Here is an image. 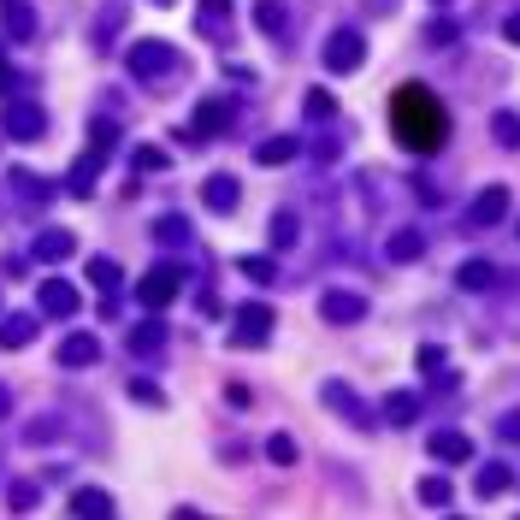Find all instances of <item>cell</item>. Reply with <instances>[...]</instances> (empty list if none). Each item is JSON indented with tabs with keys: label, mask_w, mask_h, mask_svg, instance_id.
I'll return each instance as SVG.
<instances>
[{
	"label": "cell",
	"mask_w": 520,
	"mask_h": 520,
	"mask_svg": "<svg viewBox=\"0 0 520 520\" xmlns=\"http://www.w3.org/2000/svg\"><path fill=\"white\" fill-rule=\"evenodd\" d=\"M71 249H77V243H71L65 231H48V237L36 243V255H42V260H65V255H71Z\"/></svg>",
	"instance_id": "44dd1931"
},
{
	"label": "cell",
	"mask_w": 520,
	"mask_h": 520,
	"mask_svg": "<svg viewBox=\"0 0 520 520\" xmlns=\"http://www.w3.org/2000/svg\"><path fill=\"white\" fill-rule=\"evenodd\" d=\"M42 314H54V320H71V314H77V284H65V278H48V284H42Z\"/></svg>",
	"instance_id": "ba28073f"
},
{
	"label": "cell",
	"mask_w": 520,
	"mask_h": 520,
	"mask_svg": "<svg viewBox=\"0 0 520 520\" xmlns=\"http://www.w3.org/2000/svg\"><path fill=\"white\" fill-rule=\"evenodd\" d=\"M290 237H296V213H278L272 219V249H290Z\"/></svg>",
	"instance_id": "4316f807"
},
{
	"label": "cell",
	"mask_w": 520,
	"mask_h": 520,
	"mask_svg": "<svg viewBox=\"0 0 520 520\" xmlns=\"http://www.w3.org/2000/svg\"><path fill=\"white\" fill-rule=\"evenodd\" d=\"M438 6H444V0H438Z\"/></svg>",
	"instance_id": "f35d334b"
},
{
	"label": "cell",
	"mask_w": 520,
	"mask_h": 520,
	"mask_svg": "<svg viewBox=\"0 0 520 520\" xmlns=\"http://www.w3.org/2000/svg\"><path fill=\"white\" fill-rule=\"evenodd\" d=\"M6 130L30 142V136H42V113H36V107H24V101H12V107H6Z\"/></svg>",
	"instance_id": "5bb4252c"
},
{
	"label": "cell",
	"mask_w": 520,
	"mask_h": 520,
	"mask_svg": "<svg viewBox=\"0 0 520 520\" xmlns=\"http://www.w3.org/2000/svg\"><path fill=\"white\" fill-rule=\"evenodd\" d=\"M231 343H266V331H272V308L266 302H249V308H237V320H231Z\"/></svg>",
	"instance_id": "8992f818"
},
{
	"label": "cell",
	"mask_w": 520,
	"mask_h": 520,
	"mask_svg": "<svg viewBox=\"0 0 520 520\" xmlns=\"http://www.w3.org/2000/svg\"><path fill=\"white\" fill-rule=\"evenodd\" d=\"M225 125V107H207V113H195V130H219Z\"/></svg>",
	"instance_id": "d6a6232c"
},
{
	"label": "cell",
	"mask_w": 520,
	"mask_h": 520,
	"mask_svg": "<svg viewBox=\"0 0 520 520\" xmlns=\"http://www.w3.org/2000/svg\"><path fill=\"white\" fill-rule=\"evenodd\" d=\"M89 278H95V284H119V260H89Z\"/></svg>",
	"instance_id": "f546056e"
},
{
	"label": "cell",
	"mask_w": 520,
	"mask_h": 520,
	"mask_svg": "<svg viewBox=\"0 0 520 520\" xmlns=\"http://www.w3.org/2000/svg\"><path fill=\"white\" fill-rule=\"evenodd\" d=\"M325 402H331L337 414H349L355 426H367V402H361V396H349L343 385H325Z\"/></svg>",
	"instance_id": "9a60e30c"
},
{
	"label": "cell",
	"mask_w": 520,
	"mask_h": 520,
	"mask_svg": "<svg viewBox=\"0 0 520 520\" xmlns=\"http://www.w3.org/2000/svg\"><path fill=\"white\" fill-rule=\"evenodd\" d=\"M497 284V266L491 260H467V266H455V290H491Z\"/></svg>",
	"instance_id": "7c38bea8"
},
{
	"label": "cell",
	"mask_w": 520,
	"mask_h": 520,
	"mask_svg": "<svg viewBox=\"0 0 520 520\" xmlns=\"http://www.w3.org/2000/svg\"><path fill=\"white\" fill-rule=\"evenodd\" d=\"M308 119H331V95L325 89H308Z\"/></svg>",
	"instance_id": "4dcf8cb0"
},
{
	"label": "cell",
	"mask_w": 520,
	"mask_h": 520,
	"mask_svg": "<svg viewBox=\"0 0 520 520\" xmlns=\"http://www.w3.org/2000/svg\"><path fill=\"white\" fill-rule=\"evenodd\" d=\"M95 361H101V337H83L77 331V337L60 343V367H95Z\"/></svg>",
	"instance_id": "9c48e42d"
},
{
	"label": "cell",
	"mask_w": 520,
	"mask_h": 520,
	"mask_svg": "<svg viewBox=\"0 0 520 520\" xmlns=\"http://www.w3.org/2000/svg\"><path fill=\"white\" fill-rule=\"evenodd\" d=\"M509 479H515V473H509L503 461H485V467H479V479H473V491H479V497H503V491H509Z\"/></svg>",
	"instance_id": "4fadbf2b"
},
{
	"label": "cell",
	"mask_w": 520,
	"mask_h": 520,
	"mask_svg": "<svg viewBox=\"0 0 520 520\" xmlns=\"http://www.w3.org/2000/svg\"><path fill=\"white\" fill-rule=\"evenodd\" d=\"M178 284H184V266H160V272H148V278L136 284V302H142V308H166V302L178 296Z\"/></svg>",
	"instance_id": "3957f363"
},
{
	"label": "cell",
	"mask_w": 520,
	"mask_h": 520,
	"mask_svg": "<svg viewBox=\"0 0 520 520\" xmlns=\"http://www.w3.org/2000/svg\"><path fill=\"white\" fill-rule=\"evenodd\" d=\"M266 455H272L278 467H290V461H296V438H284V432H278V438L266 444Z\"/></svg>",
	"instance_id": "83f0119b"
},
{
	"label": "cell",
	"mask_w": 520,
	"mask_h": 520,
	"mask_svg": "<svg viewBox=\"0 0 520 520\" xmlns=\"http://www.w3.org/2000/svg\"><path fill=\"white\" fill-rule=\"evenodd\" d=\"M71 515H113V497L107 491H77L71 497Z\"/></svg>",
	"instance_id": "d6986e66"
},
{
	"label": "cell",
	"mask_w": 520,
	"mask_h": 520,
	"mask_svg": "<svg viewBox=\"0 0 520 520\" xmlns=\"http://www.w3.org/2000/svg\"><path fill=\"white\" fill-rule=\"evenodd\" d=\"M420 249H426L420 231H396V237H390V260H420Z\"/></svg>",
	"instance_id": "ffe728a7"
},
{
	"label": "cell",
	"mask_w": 520,
	"mask_h": 520,
	"mask_svg": "<svg viewBox=\"0 0 520 520\" xmlns=\"http://www.w3.org/2000/svg\"><path fill=\"white\" fill-rule=\"evenodd\" d=\"M243 272H249L255 284H266V278H272V260H266V255H255V260H243Z\"/></svg>",
	"instance_id": "1f68e13d"
},
{
	"label": "cell",
	"mask_w": 520,
	"mask_h": 520,
	"mask_svg": "<svg viewBox=\"0 0 520 520\" xmlns=\"http://www.w3.org/2000/svg\"><path fill=\"white\" fill-rule=\"evenodd\" d=\"M426 450L438 455V461H450V467H461V461H473V438L467 432H432Z\"/></svg>",
	"instance_id": "52a82bcc"
},
{
	"label": "cell",
	"mask_w": 520,
	"mask_h": 520,
	"mask_svg": "<svg viewBox=\"0 0 520 520\" xmlns=\"http://www.w3.org/2000/svg\"><path fill=\"white\" fill-rule=\"evenodd\" d=\"M503 42H515V48H520V12H509V24H503Z\"/></svg>",
	"instance_id": "e575fe53"
},
{
	"label": "cell",
	"mask_w": 520,
	"mask_h": 520,
	"mask_svg": "<svg viewBox=\"0 0 520 520\" xmlns=\"http://www.w3.org/2000/svg\"><path fill=\"white\" fill-rule=\"evenodd\" d=\"M390 130H396V142L402 148H414V154H432L438 142H444V107H438V95L426 89V83H402L396 95H390Z\"/></svg>",
	"instance_id": "6da1fadb"
},
{
	"label": "cell",
	"mask_w": 520,
	"mask_h": 520,
	"mask_svg": "<svg viewBox=\"0 0 520 520\" xmlns=\"http://www.w3.org/2000/svg\"><path fill=\"white\" fill-rule=\"evenodd\" d=\"M201 6H207V12H219V18H225V0H201Z\"/></svg>",
	"instance_id": "d590c367"
},
{
	"label": "cell",
	"mask_w": 520,
	"mask_h": 520,
	"mask_svg": "<svg viewBox=\"0 0 520 520\" xmlns=\"http://www.w3.org/2000/svg\"><path fill=\"white\" fill-rule=\"evenodd\" d=\"M284 160H296V136H272V142H260V166H284Z\"/></svg>",
	"instance_id": "ac0fdd59"
},
{
	"label": "cell",
	"mask_w": 520,
	"mask_h": 520,
	"mask_svg": "<svg viewBox=\"0 0 520 520\" xmlns=\"http://www.w3.org/2000/svg\"><path fill=\"white\" fill-rule=\"evenodd\" d=\"M320 314L331 325H355L361 314H367V296H355V290H325V296H320Z\"/></svg>",
	"instance_id": "5b68a950"
},
{
	"label": "cell",
	"mask_w": 520,
	"mask_h": 520,
	"mask_svg": "<svg viewBox=\"0 0 520 520\" xmlns=\"http://www.w3.org/2000/svg\"><path fill=\"white\" fill-rule=\"evenodd\" d=\"M130 65H136V77H166V71H172V48H160V42H142Z\"/></svg>",
	"instance_id": "30bf717a"
},
{
	"label": "cell",
	"mask_w": 520,
	"mask_h": 520,
	"mask_svg": "<svg viewBox=\"0 0 520 520\" xmlns=\"http://www.w3.org/2000/svg\"><path fill=\"white\" fill-rule=\"evenodd\" d=\"M30 343V320H0V349H18Z\"/></svg>",
	"instance_id": "cb8c5ba5"
},
{
	"label": "cell",
	"mask_w": 520,
	"mask_h": 520,
	"mask_svg": "<svg viewBox=\"0 0 520 520\" xmlns=\"http://www.w3.org/2000/svg\"><path fill=\"white\" fill-rule=\"evenodd\" d=\"M503 219H509V190H503V184H485V190L473 195V207H467V225L491 231V225H503Z\"/></svg>",
	"instance_id": "7a4b0ae2"
},
{
	"label": "cell",
	"mask_w": 520,
	"mask_h": 520,
	"mask_svg": "<svg viewBox=\"0 0 520 520\" xmlns=\"http://www.w3.org/2000/svg\"><path fill=\"white\" fill-rule=\"evenodd\" d=\"M130 396H136V402H154V408H160V402H166V396H160V390H154V385H142V379H136V385H130Z\"/></svg>",
	"instance_id": "836d02e7"
},
{
	"label": "cell",
	"mask_w": 520,
	"mask_h": 520,
	"mask_svg": "<svg viewBox=\"0 0 520 520\" xmlns=\"http://www.w3.org/2000/svg\"><path fill=\"white\" fill-rule=\"evenodd\" d=\"M160 337H166L160 325H136V331H130V349H136V355H148V349H160Z\"/></svg>",
	"instance_id": "d4e9b609"
},
{
	"label": "cell",
	"mask_w": 520,
	"mask_h": 520,
	"mask_svg": "<svg viewBox=\"0 0 520 520\" xmlns=\"http://www.w3.org/2000/svg\"><path fill=\"white\" fill-rule=\"evenodd\" d=\"M420 503L426 509H444L450 503V479H420Z\"/></svg>",
	"instance_id": "603a6c76"
},
{
	"label": "cell",
	"mask_w": 520,
	"mask_h": 520,
	"mask_svg": "<svg viewBox=\"0 0 520 520\" xmlns=\"http://www.w3.org/2000/svg\"><path fill=\"white\" fill-rule=\"evenodd\" d=\"M385 420L390 426H414V420H420V396H414V390H390L385 396Z\"/></svg>",
	"instance_id": "8fae6325"
},
{
	"label": "cell",
	"mask_w": 520,
	"mask_h": 520,
	"mask_svg": "<svg viewBox=\"0 0 520 520\" xmlns=\"http://www.w3.org/2000/svg\"><path fill=\"white\" fill-rule=\"evenodd\" d=\"M491 136H497V148H520V113H491Z\"/></svg>",
	"instance_id": "2e32d148"
},
{
	"label": "cell",
	"mask_w": 520,
	"mask_h": 520,
	"mask_svg": "<svg viewBox=\"0 0 520 520\" xmlns=\"http://www.w3.org/2000/svg\"><path fill=\"white\" fill-rule=\"evenodd\" d=\"M260 30H272V36H278V30H284V12H278V0H260Z\"/></svg>",
	"instance_id": "f1b7e54d"
},
{
	"label": "cell",
	"mask_w": 520,
	"mask_h": 520,
	"mask_svg": "<svg viewBox=\"0 0 520 520\" xmlns=\"http://www.w3.org/2000/svg\"><path fill=\"white\" fill-rule=\"evenodd\" d=\"M390 6H396V0H373V12H390Z\"/></svg>",
	"instance_id": "74e56055"
},
{
	"label": "cell",
	"mask_w": 520,
	"mask_h": 520,
	"mask_svg": "<svg viewBox=\"0 0 520 520\" xmlns=\"http://www.w3.org/2000/svg\"><path fill=\"white\" fill-rule=\"evenodd\" d=\"M207 207L231 213V207H237V178H225V172H219V178H207Z\"/></svg>",
	"instance_id": "e0dca14e"
},
{
	"label": "cell",
	"mask_w": 520,
	"mask_h": 520,
	"mask_svg": "<svg viewBox=\"0 0 520 520\" xmlns=\"http://www.w3.org/2000/svg\"><path fill=\"white\" fill-rule=\"evenodd\" d=\"M361 60H367L361 30H337V36L325 42V65H331V71H361Z\"/></svg>",
	"instance_id": "277c9868"
},
{
	"label": "cell",
	"mask_w": 520,
	"mask_h": 520,
	"mask_svg": "<svg viewBox=\"0 0 520 520\" xmlns=\"http://www.w3.org/2000/svg\"><path fill=\"white\" fill-rule=\"evenodd\" d=\"M414 367H420V373H438V367H444V343H420V349H414Z\"/></svg>",
	"instance_id": "484cf974"
},
{
	"label": "cell",
	"mask_w": 520,
	"mask_h": 520,
	"mask_svg": "<svg viewBox=\"0 0 520 520\" xmlns=\"http://www.w3.org/2000/svg\"><path fill=\"white\" fill-rule=\"evenodd\" d=\"M0 89H12V77H6V54H0Z\"/></svg>",
	"instance_id": "8d00e7d4"
},
{
	"label": "cell",
	"mask_w": 520,
	"mask_h": 520,
	"mask_svg": "<svg viewBox=\"0 0 520 520\" xmlns=\"http://www.w3.org/2000/svg\"><path fill=\"white\" fill-rule=\"evenodd\" d=\"M0 12H6V30H18V36H30V30H36V18L24 12V0H6Z\"/></svg>",
	"instance_id": "7402d4cb"
}]
</instances>
